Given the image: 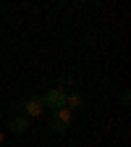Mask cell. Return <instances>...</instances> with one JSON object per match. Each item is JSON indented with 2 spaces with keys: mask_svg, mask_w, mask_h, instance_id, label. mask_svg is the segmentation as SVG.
Here are the masks:
<instances>
[{
  "mask_svg": "<svg viewBox=\"0 0 131 147\" xmlns=\"http://www.w3.org/2000/svg\"><path fill=\"white\" fill-rule=\"evenodd\" d=\"M11 110H16V113H21V116H26V118L32 121V118H40V116L45 113V105H42L40 95H32V97L24 100V102H11Z\"/></svg>",
  "mask_w": 131,
  "mask_h": 147,
  "instance_id": "6da1fadb",
  "label": "cell"
},
{
  "mask_svg": "<svg viewBox=\"0 0 131 147\" xmlns=\"http://www.w3.org/2000/svg\"><path fill=\"white\" fill-rule=\"evenodd\" d=\"M71 121H73V113L68 108H58V110H52V116H50V129L55 134H63L66 129L71 126Z\"/></svg>",
  "mask_w": 131,
  "mask_h": 147,
  "instance_id": "7a4b0ae2",
  "label": "cell"
},
{
  "mask_svg": "<svg viewBox=\"0 0 131 147\" xmlns=\"http://www.w3.org/2000/svg\"><path fill=\"white\" fill-rule=\"evenodd\" d=\"M40 100H42V105H45V108L58 110V108H66V92H63V89H58V87H52V89H47V92H45V95H40Z\"/></svg>",
  "mask_w": 131,
  "mask_h": 147,
  "instance_id": "3957f363",
  "label": "cell"
},
{
  "mask_svg": "<svg viewBox=\"0 0 131 147\" xmlns=\"http://www.w3.org/2000/svg\"><path fill=\"white\" fill-rule=\"evenodd\" d=\"M84 105V95H81V92H76V89H73V92H66V108L71 110V113H73V110H79Z\"/></svg>",
  "mask_w": 131,
  "mask_h": 147,
  "instance_id": "277c9868",
  "label": "cell"
},
{
  "mask_svg": "<svg viewBox=\"0 0 131 147\" xmlns=\"http://www.w3.org/2000/svg\"><path fill=\"white\" fill-rule=\"evenodd\" d=\"M29 118L26 116H21V113H18V116H13L11 118V134H24L26 131V129H29Z\"/></svg>",
  "mask_w": 131,
  "mask_h": 147,
  "instance_id": "5b68a950",
  "label": "cell"
},
{
  "mask_svg": "<svg viewBox=\"0 0 131 147\" xmlns=\"http://www.w3.org/2000/svg\"><path fill=\"white\" fill-rule=\"evenodd\" d=\"M66 87H71V79H68V76H60V79H58V89L66 92Z\"/></svg>",
  "mask_w": 131,
  "mask_h": 147,
  "instance_id": "8992f818",
  "label": "cell"
},
{
  "mask_svg": "<svg viewBox=\"0 0 131 147\" xmlns=\"http://www.w3.org/2000/svg\"><path fill=\"white\" fill-rule=\"evenodd\" d=\"M0 144H3V129H0Z\"/></svg>",
  "mask_w": 131,
  "mask_h": 147,
  "instance_id": "52a82bcc",
  "label": "cell"
}]
</instances>
